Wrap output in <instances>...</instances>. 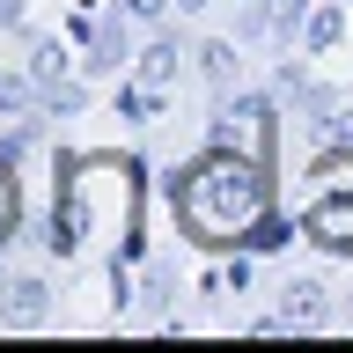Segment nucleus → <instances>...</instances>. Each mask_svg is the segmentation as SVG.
<instances>
[{
	"instance_id": "f257e3e1",
	"label": "nucleus",
	"mask_w": 353,
	"mask_h": 353,
	"mask_svg": "<svg viewBox=\"0 0 353 353\" xmlns=\"http://www.w3.org/2000/svg\"><path fill=\"white\" fill-rule=\"evenodd\" d=\"M184 228L199 243H236L250 221L265 214V176H258V154H206L192 176H184Z\"/></svg>"
},
{
	"instance_id": "f03ea898",
	"label": "nucleus",
	"mask_w": 353,
	"mask_h": 353,
	"mask_svg": "<svg viewBox=\"0 0 353 353\" xmlns=\"http://www.w3.org/2000/svg\"><path fill=\"white\" fill-rule=\"evenodd\" d=\"M221 148H243V154H265V140H272V103L265 96H236V103H221Z\"/></svg>"
},
{
	"instance_id": "7ed1b4c3",
	"label": "nucleus",
	"mask_w": 353,
	"mask_h": 353,
	"mask_svg": "<svg viewBox=\"0 0 353 353\" xmlns=\"http://www.w3.org/2000/svg\"><path fill=\"white\" fill-rule=\"evenodd\" d=\"M132 59V15L125 8H103L88 22V74H118Z\"/></svg>"
},
{
	"instance_id": "20e7f679",
	"label": "nucleus",
	"mask_w": 353,
	"mask_h": 353,
	"mask_svg": "<svg viewBox=\"0 0 353 353\" xmlns=\"http://www.w3.org/2000/svg\"><path fill=\"white\" fill-rule=\"evenodd\" d=\"M280 316H287L294 331H316V324L339 316V302L324 294V280H287V287H280Z\"/></svg>"
},
{
	"instance_id": "39448f33",
	"label": "nucleus",
	"mask_w": 353,
	"mask_h": 353,
	"mask_svg": "<svg viewBox=\"0 0 353 353\" xmlns=\"http://www.w3.org/2000/svg\"><path fill=\"white\" fill-rule=\"evenodd\" d=\"M52 316V287L44 280H8V302H0V324H44Z\"/></svg>"
},
{
	"instance_id": "423d86ee",
	"label": "nucleus",
	"mask_w": 353,
	"mask_h": 353,
	"mask_svg": "<svg viewBox=\"0 0 353 353\" xmlns=\"http://www.w3.org/2000/svg\"><path fill=\"white\" fill-rule=\"evenodd\" d=\"M88 96H81V81H37V118H74V110H81Z\"/></svg>"
},
{
	"instance_id": "0eeeda50",
	"label": "nucleus",
	"mask_w": 353,
	"mask_h": 353,
	"mask_svg": "<svg viewBox=\"0 0 353 353\" xmlns=\"http://www.w3.org/2000/svg\"><path fill=\"white\" fill-rule=\"evenodd\" d=\"M176 59H184V52H176V37L148 44V52H140V81H148V88H170V81H176Z\"/></svg>"
},
{
	"instance_id": "6e6552de",
	"label": "nucleus",
	"mask_w": 353,
	"mask_h": 353,
	"mask_svg": "<svg viewBox=\"0 0 353 353\" xmlns=\"http://www.w3.org/2000/svg\"><path fill=\"white\" fill-rule=\"evenodd\" d=\"M236 44H228V37H214V44H199V74H206V81H214V88H228V81H236Z\"/></svg>"
},
{
	"instance_id": "1a4fd4ad",
	"label": "nucleus",
	"mask_w": 353,
	"mask_h": 353,
	"mask_svg": "<svg viewBox=\"0 0 353 353\" xmlns=\"http://www.w3.org/2000/svg\"><path fill=\"white\" fill-rule=\"evenodd\" d=\"M37 110V74H0V118Z\"/></svg>"
},
{
	"instance_id": "9d476101",
	"label": "nucleus",
	"mask_w": 353,
	"mask_h": 353,
	"mask_svg": "<svg viewBox=\"0 0 353 353\" xmlns=\"http://www.w3.org/2000/svg\"><path fill=\"white\" fill-rule=\"evenodd\" d=\"M294 30H309V0H272V44H294Z\"/></svg>"
},
{
	"instance_id": "9b49d317",
	"label": "nucleus",
	"mask_w": 353,
	"mask_h": 353,
	"mask_svg": "<svg viewBox=\"0 0 353 353\" xmlns=\"http://www.w3.org/2000/svg\"><path fill=\"white\" fill-rule=\"evenodd\" d=\"M339 30H346V22H339V8H316V15H309V52H331V44H339Z\"/></svg>"
},
{
	"instance_id": "f8f14e48",
	"label": "nucleus",
	"mask_w": 353,
	"mask_h": 353,
	"mask_svg": "<svg viewBox=\"0 0 353 353\" xmlns=\"http://www.w3.org/2000/svg\"><path fill=\"white\" fill-rule=\"evenodd\" d=\"M30 74H37V81H59V74H66V59H59V44H52V37L30 44Z\"/></svg>"
},
{
	"instance_id": "ddd939ff",
	"label": "nucleus",
	"mask_w": 353,
	"mask_h": 353,
	"mask_svg": "<svg viewBox=\"0 0 353 353\" xmlns=\"http://www.w3.org/2000/svg\"><path fill=\"white\" fill-rule=\"evenodd\" d=\"M8 228H15V184H8V154H0V243H8Z\"/></svg>"
},
{
	"instance_id": "4468645a",
	"label": "nucleus",
	"mask_w": 353,
	"mask_h": 353,
	"mask_svg": "<svg viewBox=\"0 0 353 353\" xmlns=\"http://www.w3.org/2000/svg\"><path fill=\"white\" fill-rule=\"evenodd\" d=\"M118 8H125L132 22H162V15H170V0H118Z\"/></svg>"
},
{
	"instance_id": "2eb2a0df",
	"label": "nucleus",
	"mask_w": 353,
	"mask_h": 353,
	"mask_svg": "<svg viewBox=\"0 0 353 353\" xmlns=\"http://www.w3.org/2000/svg\"><path fill=\"white\" fill-rule=\"evenodd\" d=\"M148 309H154V316L170 309V272H148Z\"/></svg>"
},
{
	"instance_id": "dca6fc26",
	"label": "nucleus",
	"mask_w": 353,
	"mask_h": 353,
	"mask_svg": "<svg viewBox=\"0 0 353 353\" xmlns=\"http://www.w3.org/2000/svg\"><path fill=\"white\" fill-rule=\"evenodd\" d=\"M22 22V0H0V30H15Z\"/></svg>"
},
{
	"instance_id": "f3484780",
	"label": "nucleus",
	"mask_w": 353,
	"mask_h": 353,
	"mask_svg": "<svg viewBox=\"0 0 353 353\" xmlns=\"http://www.w3.org/2000/svg\"><path fill=\"white\" fill-rule=\"evenodd\" d=\"M170 8L176 15H199V8H214V0H170Z\"/></svg>"
},
{
	"instance_id": "a211bd4d",
	"label": "nucleus",
	"mask_w": 353,
	"mask_h": 353,
	"mask_svg": "<svg viewBox=\"0 0 353 353\" xmlns=\"http://www.w3.org/2000/svg\"><path fill=\"white\" fill-rule=\"evenodd\" d=\"M339 316H353V294H346V302H339Z\"/></svg>"
}]
</instances>
